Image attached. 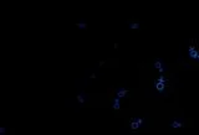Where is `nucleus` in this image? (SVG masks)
I'll return each instance as SVG.
<instances>
[{
	"mask_svg": "<svg viewBox=\"0 0 199 135\" xmlns=\"http://www.w3.org/2000/svg\"><path fill=\"white\" fill-rule=\"evenodd\" d=\"M167 83H168V78L164 76V75H159L158 78L154 81L153 85H154V89L158 92V93H164V90L167 88Z\"/></svg>",
	"mask_w": 199,
	"mask_h": 135,
	"instance_id": "1",
	"label": "nucleus"
},
{
	"mask_svg": "<svg viewBox=\"0 0 199 135\" xmlns=\"http://www.w3.org/2000/svg\"><path fill=\"white\" fill-rule=\"evenodd\" d=\"M153 67H154V70H157L159 75H164V73L167 72V65L164 63V61L162 60V58H155L154 60V62H153Z\"/></svg>",
	"mask_w": 199,
	"mask_h": 135,
	"instance_id": "2",
	"label": "nucleus"
},
{
	"mask_svg": "<svg viewBox=\"0 0 199 135\" xmlns=\"http://www.w3.org/2000/svg\"><path fill=\"white\" fill-rule=\"evenodd\" d=\"M143 124H144V119L137 116V118H133L132 120H131L129 128H131V130L132 131H137V130H139V129L143 126Z\"/></svg>",
	"mask_w": 199,
	"mask_h": 135,
	"instance_id": "3",
	"label": "nucleus"
},
{
	"mask_svg": "<svg viewBox=\"0 0 199 135\" xmlns=\"http://www.w3.org/2000/svg\"><path fill=\"white\" fill-rule=\"evenodd\" d=\"M183 126H184V120L182 118H174L169 121V128L173 130H177V129H180Z\"/></svg>",
	"mask_w": 199,
	"mask_h": 135,
	"instance_id": "4",
	"label": "nucleus"
},
{
	"mask_svg": "<svg viewBox=\"0 0 199 135\" xmlns=\"http://www.w3.org/2000/svg\"><path fill=\"white\" fill-rule=\"evenodd\" d=\"M198 53H199V50L197 48V46L195 45H189V47H188V57L190 60H193V61H195Z\"/></svg>",
	"mask_w": 199,
	"mask_h": 135,
	"instance_id": "5",
	"label": "nucleus"
},
{
	"mask_svg": "<svg viewBox=\"0 0 199 135\" xmlns=\"http://www.w3.org/2000/svg\"><path fill=\"white\" fill-rule=\"evenodd\" d=\"M112 109L115 110H120L121 109V98L120 97H115L113 100H112Z\"/></svg>",
	"mask_w": 199,
	"mask_h": 135,
	"instance_id": "6",
	"label": "nucleus"
},
{
	"mask_svg": "<svg viewBox=\"0 0 199 135\" xmlns=\"http://www.w3.org/2000/svg\"><path fill=\"white\" fill-rule=\"evenodd\" d=\"M127 93H128V90L126 89V88H118L117 90H116V95L117 97H120L121 98V99H122V98H124V97H127Z\"/></svg>",
	"mask_w": 199,
	"mask_h": 135,
	"instance_id": "7",
	"label": "nucleus"
},
{
	"mask_svg": "<svg viewBox=\"0 0 199 135\" xmlns=\"http://www.w3.org/2000/svg\"><path fill=\"white\" fill-rule=\"evenodd\" d=\"M77 100H78V103H85V102H86V95H85V93H80V94L77 95Z\"/></svg>",
	"mask_w": 199,
	"mask_h": 135,
	"instance_id": "8",
	"label": "nucleus"
},
{
	"mask_svg": "<svg viewBox=\"0 0 199 135\" xmlns=\"http://www.w3.org/2000/svg\"><path fill=\"white\" fill-rule=\"evenodd\" d=\"M129 29L132 30H138L139 29V22H129Z\"/></svg>",
	"mask_w": 199,
	"mask_h": 135,
	"instance_id": "9",
	"label": "nucleus"
},
{
	"mask_svg": "<svg viewBox=\"0 0 199 135\" xmlns=\"http://www.w3.org/2000/svg\"><path fill=\"white\" fill-rule=\"evenodd\" d=\"M76 26H77L78 29H81V30H85V29L87 27V24H86L85 21H80V22L76 24Z\"/></svg>",
	"mask_w": 199,
	"mask_h": 135,
	"instance_id": "10",
	"label": "nucleus"
},
{
	"mask_svg": "<svg viewBox=\"0 0 199 135\" xmlns=\"http://www.w3.org/2000/svg\"><path fill=\"white\" fill-rule=\"evenodd\" d=\"M5 133H6V128H0V134L4 135Z\"/></svg>",
	"mask_w": 199,
	"mask_h": 135,
	"instance_id": "11",
	"label": "nucleus"
},
{
	"mask_svg": "<svg viewBox=\"0 0 199 135\" xmlns=\"http://www.w3.org/2000/svg\"><path fill=\"white\" fill-rule=\"evenodd\" d=\"M195 61H197V62L199 63V53H198V56H197V60H195Z\"/></svg>",
	"mask_w": 199,
	"mask_h": 135,
	"instance_id": "12",
	"label": "nucleus"
}]
</instances>
